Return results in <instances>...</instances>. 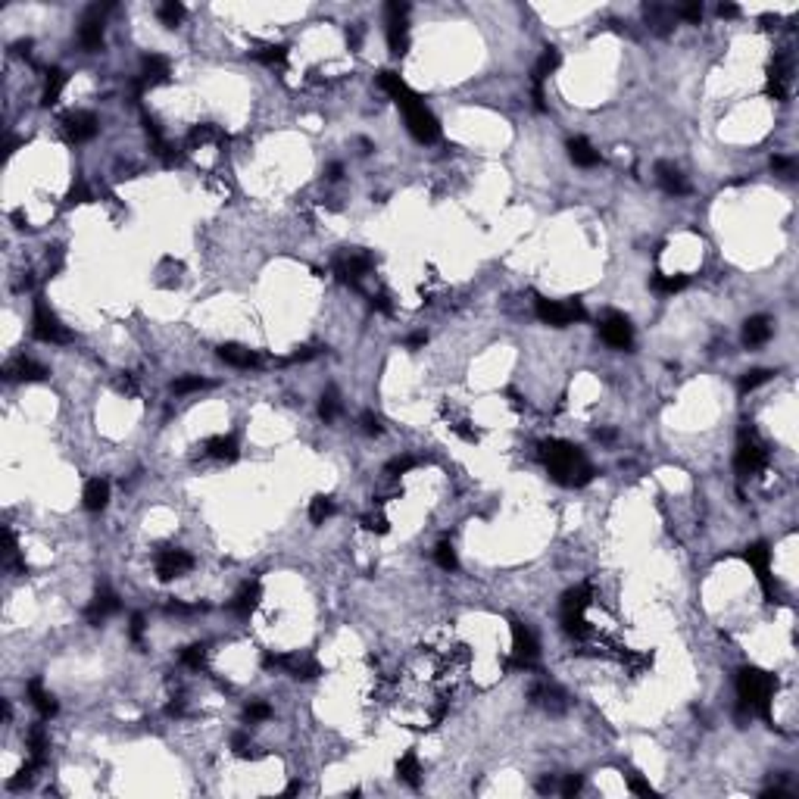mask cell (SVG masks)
<instances>
[{
	"instance_id": "6da1fadb",
	"label": "cell",
	"mask_w": 799,
	"mask_h": 799,
	"mask_svg": "<svg viewBox=\"0 0 799 799\" xmlns=\"http://www.w3.org/2000/svg\"><path fill=\"white\" fill-rule=\"evenodd\" d=\"M540 459L550 468L553 481L566 484V487H584L593 478V465L584 459V453L566 441H544L540 443Z\"/></svg>"
},
{
	"instance_id": "7a4b0ae2",
	"label": "cell",
	"mask_w": 799,
	"mask_h": 799,
	"mask_svg": "<svg viewBox=\"0 0 799 799\" xmlns=\"http://www.w3.org/2000/svg\"><path fill=\"white\" fill-rule=\"evenodd\" d=\"M778 680L771 675H765L762 668H740L737 675V696H740V709L756 712V715L768 718L771 722V696Z\"/></svg>"
},
{
	"instance_id": "3957f363",
	"label": "cell",
	"mask_w": 799,
	"mask_h": 799,
	"mask_svg": "<svg viewBox=\"0 0 799 799\" xmlns=\"http://www.w3.org/2000/svg\"><path fill=\"white\" fill-rule=\"evenodd\" d=\"M397 106L403 109L406 128H409V135L419 140V144H434V140L441 138V125H437V119L431 116V109L425 106V100H421L415 91H409L406 97H400Z\"/></svg>"
},
{
	"instance_id": "277c9868",
	"label": "cell",
	"mask_w": 799,
	"mask_h": 799,
	"mask_svg": "<svg viewBox=\"0 0 799 799\" xmlns=\"http://www.w3.org/2000/svg\"><path fill=\"white\" fill-rule=\"evenodd\" d=\"M31 334H35L38 341H44V343H69V341H72V331H69V328L57 319V312L47 307V303H41V300L35 303V316H31Z\"/></svg>"
},
{
	"instance_id": "5b68a950",
	"label": "cell",
	"mask_w": 799,
	"mask_h": 799,
	"mask_svg": "<svg viewBox=\"0 0 799 799\" xmlns=\"http://www.w3.org/2000/svg\"><path fill=\"white\" fill-rule=\"evenodd\" d=\"M537 316H540V322H546V325L566 328L571 322H584L587 309L578 300H544V297H540V300H537Z\"/></svg>"
},
{
	"instance_id": "8992f818",
	"label": "cell",
	"mask_w": 799,
	"mask_h": 799,
	"mask_svg": "<svg viewBox=\"0 0 799 799\" xmlns=\"http://www.w3.org/2000/svg\"><path fill=\"white\" fill-rule=\"evenodd\" d=\"M765 462H768V453H765V446L759 443V437L753 434V431H743V441H740V450H737V459H734V468H737L740 478H749V475H759L765 468Z\"/></svg>"
},
{
	"instance_id": "52a82bcc",
	"label": "cell",
	"mask_w": 799,
	"mask_h": 799,
	"mask_svg": "<svg viewBox=\"0 0 799 799\" xmlns=\"http://www.w3.org/2000/svg\"><path fill=\"white\" fill-rule=\"evenodd\" d=\"M600 338L609 343V347L615 350H631L634 343V328L628 322V316L624 312H606V316L600 319Z\"/></svg>"
},
{
	"instance_id": "ba28073f",
	"label": "cell",
	"mask_w": 799,
	"mask_h": 799,
	"mask_svg": "<svg viewBox=\"0 0 799 799\" xmlns=\"http://www.w3.org/2000/svg\"><path fill=\"white\" fill-rule=\"evenodd\" d=\"M385 13H387V47L394 57H403L406 47H409V31H406V13H409V6L387 4Z\"/></svg>"
},
{
	"instance_id": "9c48e42d",
	"label": "cell",
	"mask_w": 799,
	"mask_h": 799,
	"mask_svg": "<svg viewBox=\"0 0 799 799\" xmlns=\"http://www.w3.org/2000/svg\"><path fill=\"white\" fill-rule=\"evenodd\" d=\"M746 562L756 568L759 584H762V590H765V600L774 602L778 600V590H774V581H771V550H768V544L759 540V544L746 546Z\"/></svg>"
},
{
	"instance_id": "30bf717a",
	"label": "cell",
	"mask_w": 799,
	"mask_h": 799,
	"mask_svg": "<svg viewBox=\"0 0 799 799\" xmlns=\"http://www.w3.org/2000/svg\"><path fill=\"white\" fill-rule=\"evenodd\" d=\"M512 653H515L512 659L515 668H531L537 662V637L522 622H512Z\"/></svg>"
},
{
	"instance_id": "8fae6325",
	"label": "cell",
	"mask_w": 799,
	"mask_h": 799,
	"mask_svg": "<svg viewBox=\"0 0 799 799\" xmlns=\"http://www.w3.org/2000/svg\"><path fill=\"white\" fill-rule=\"evenodd\" d=\"M104 13H106V6H88L84 19H82V28H78V44L91 53L104 47Z\"/></svg>"
},
{
	"instance_id": "7c38bea8",
	"label": "cell",
	"mask_w": 799,
	"mask_h": 799,
	"mask_svg": "<svg viewBox=\"0 0 799 799\" xmlns=\"http://www.w3.org/2000/svg\"><path fill=\"white\" fill-rule=\"evenodd\" d=\"M194 568V556L184 550H162L156 556V575L160 581H172V578H182L184 571Z\"/></svg>"
},
{
	"instance_id": "4fadbf2b",
	"label": "cell",
	"mask_w": 799,
	"mask_h": 799,
	"mask_svg": "<svg viewBox=\"0 0 799 799\" xmlns=\"http://www.w3.org/2000/svg\"><path fill=\"white\" fill-rule=\"evenodd\" d=\"M372 256L369 253H347V256H341L338 263H334V272H338V278L343 281V285H350V287H356L359 285V278L365 275V272H372Z\"/></svg>"
},
{
	"instance_id": "5bb4252c",
	"label": "cell",
	"mask_w": 799,
	"mask_h": 799,
	"mask_svg": "<svg viewBox=\"0 0 799 799\" xmlns=\"http://www.w3.org/2000/svg\"><path fill=\"white\" fill-rule=\"evenodd\" d=\"M62 128H66L69 140L82 144V140H91L94 135H97V116L88 113V109H75V113H69L66 119H62Z\"/></svg>"
},
{
	"instance_id": "9a60e30c",
	"label": "cell",
	"mask_w": 799,
	"mask_h": 799,
	"mask_svg": "<svg viewBox=\"0 0 799 799\" xmlns=\"http://www.w3.org/2000/svg\"><path fill=\"white\" fill-rule=\"evenodd\" d=\"M219 359L234 365V369H260V363H263L253 350L241 347V343H222V347H219Z\"/></svg>"
},
{
	"instance_id": "2e32d148",
	"label": "cell",
	"mask_w": 799,
	"mask_h": 799,
	"mask_svg": "<svg viewBox=\"0 0 799 799\" xmlns=\"http://www.w3.org/2000/svg\"><path fill=\"white\" fill-rule=\"evenodd\" d=\"M4 378L6 381H44L47 369L38 363H31V359H26V356H19V359H13V363L4 365Z\"/></svg>"
},
{
	"instance_id": "e0dca14e",
	"label": "cell",
	"mask_w": 799,
	"mask_h": 799,
	"mask_svg": "<svg viewBox=\"0 0 799 799\" xmlns=\"http://www.w3.org/2000/svg\"><path fill=\"white\" fill-rule=\"evenodd\" d=\"M768 94L774 100H787L790 94V60L778 57L768 69Z\"/></svg>"
},
{
	"instance_id": "ac0fdd59",
	"label": "cell",
	"mask_w": 799,
	"mask_h": 799,
	"mask_svg": "<svg viewBox=\"0 0 799 799\" xmlns=\"http://www.w3.org/2000/svg\"><path fill=\"white\" fill-rule=\"evenodd\" d=\"M260 597H263L260 581H250V584H244L238 593H234V600L228 602V606H231V612H238L241 618H247V615H253L256 606H260Z\"/></svg>"
},
{
	"instance_id": "d6986e66",
	"label": "cell",
	"mask_w": 799,
	"mask_h": 799,
	"mask_svg": "<svg viewBox=\"0 0 799 799\" xmlns=\"http://www.w3.org/2000/svg\"><path fill=\"white\" fill-rule=\"evenodd\" d=\"M771 338V319L768 316H749L743 322V343L746 347H762Z\"/></svg>"
},
{
	"instance_id": "ffe728a7",
	"label": "cell",
	"mask_w": 799,
	"mask_h": 799,
	"mask_svg": "<svg viewBox=\"0 0 799 799\" xmlns=\"http://www.w3.org/2000/svg\"><path fill=\"white\" fill-rule=\"evenodd\" d=\"M656 178H659V184H662L665 194H675V197H680V194L690 191L687 178L680 175V169L671 166V162H659V166H656Z\"/></svg>"
},
{
	"instance_id": "44dd1931",
	"label": "cell",
	"mask_w": 799,
	"mask_h": 799,
	"mask_svg": "<svg viewBox=\"0 0 799 799\" xmlns=\"http://www.w3.org/2000/svg\"><path fill=\"white\" fill-rule=\"evenodd\" d=\"M82 503H84L88 512H100V509H106V503H109V484L104 481V478H94V481L84 484Z\"/></svg>"
},
{
	"instance_id": "7402d4cb",
	"label": "cell",
	"mask_w": 799,
	"mask_h": 799,
	"mask_svg": "<svg viewBox=\"0 0 799 799\" xmlns=\"http://www.w3.org/2000/svg\"><path fill=\"white\" fill-rule=\"evenodd\" d=\"M113 612H119V600H116V593L113 590H97V597H94V602L88 606V622L91 624H97V622H104L106 615H113Z\"/></svg>"
},
{
	"instance_id": "603a6c76",
	"label": "cell",
	"mask_w": 799,
	"mask_h": 799,
	"mask_svg": "<svg viewBox=\"0 0 799 799\" xmlns=\"http://www.w3.org/2000/svg\"><path fill=\"white\" fill-rule=\"evenodd\" d=\"M26 690H28V696H31V706L41 712V718H53V715H57V700H53V693L44 690V684H41L38 678L28 680Z\"/></svg>"
},
{
	"instance_id": "cb8c5ba5",
	"label": "cell",
	"mask_w": 799,
	"mask_h": 799,
	"mask_svg": "<svg viewBox=\"0 0 799 799\" xmlns=\"http://www.w3.org/2000/svg\"><path fill=\"white\" fill-rule=\"evenodd\" d=\"M169 78V60L160 57V53H150L144 57V66H140V82L144 84H160Z\"/></svg>"
},
{
	"instance_id": "d4e9b609",
	"label": "cell",
	"mask_w": 799,
	"mask_h": 799,
	"mask_svg": "<svg viewBox=\"0 0 799 799\" xmlns=\"http://www.w3.org/2000/svg\"><path fill=\"white\" fill-rule=\"evenodd\" d=\"M568 156H571V162H575V166H581V169H590V166H597V162H600V153L593 150L587 138H571L568 140Z\"/></svg>"
},
{
	"instance_id": "484cf974",
	"label": "cell",
	"mask_w": 799,
	"mask_h": 799,
	"mask_svg": "<svg viewBox=\"0 0 799 799\" xmlns=\"http://www.w3.org/2000/svg\"><path fill=\"white\" fill-rule=\"evenodd\" d=\"M587 606H590V587L581 584V587H575V590H568L566 597H562V618L581 615Z\"/></svg>"
},
{
	"instance_id": "4316f807",
	"label": "cell",
	"mask_w": 799,
	"mask_h": 799,
	"mask_svg": "<svg viewBox=\"0 0 799 799\" xmlns=\"http://www.w3.org/2000/svg\"><path fill=\"white\" fill-rule=\"evenodd\" d=\"M644 16H646L649 28L659 31V35H668L671 26H675V13H671L668 6H662V4H646V6H644Z\"/></svg>"
},
{
	"instance_id": "83f0119b",
	"label": "cell",
	"mask_w": 799,
	"mask_h": 799,
	"mask_svg": "<svg viewBox=\"0 0 799 799\" xmlns=\"http://www.w3.org/2000/svg\"><path fill=\"white\" fill-rule=\"evenodd\" d=\"M206 456H213L219 462H234L238 459V441L228 434H219V437H209L206 441Z\"/></svg>"
},
{
	"instance_id": "f1b7e54d",
	"label": "cell",
	"mask_w": 799,
	"mask_h": 799,
	"mask_svg": "<svg viewBox=\"0 0 799 799\" xmlns=\"http://www.w3.org/2000/svg\"><path fill=\"white\" fill-rule=\"evenodd\" d=\"M62 88H66V72L62 69H50L44 82V94H41V106H53L60 100Z\"/></svg>"
},
{
	"instance_id": "f546056e",
	"label": "cell",
	"mask_w": 799,
	"mask_h": 799,
	"mask_svg": "<svg viewBox=\"0 0 799 799\" xmlns=\"http://www.w3.org/2000/svg\"><path fill=\"white\" fill-rule=\"evenodd\" d=\"M397 778L403 781V784H409V787L421 784V768H419V759H415V753H406L397 762Z\"/></svg>"
},
{
	"instance_id": "4dcf8cb0",
	"label": "cell",
	"mask_w": 799,
	"mask_h": 799,
	"mask_svg": "<svg viewBox=\"0 0 799 799\" xmlns=\"http://www.w3.org/2000/svg\"><path fill=\"white\" fill-rule=\"evenodd\" d=\"M559 62H562L559 50H556V47H546V50L540 53L537 66H534V84H544V78H546V75H553L556 69H559Z\"/></svg>"
},
{
	"instance_id": "1f68e13d",
	"label": "cell",
	"mask_w": 799,
	"mask_h": 799,
	"mask_svg": "<svg viewBox=\"0 0 799 799\" xmlns=\"http://www.w3.org/2000/svg\"><path fill=\"white\" fill-rule=\"evenodd\" d=\"M378 88L385 94H390L394 100H400V97H406V94H409V84H406L397 72H390V69H385V72L378 75Z\"/></svg>"
},
{
	"instance_id": "d6a6232c",
	"label": "cell",
	"mask_w": 799,
	"mask_h": 799,
	"mask_svg": "<svg viewBox=\"0 0 799 799\" xmlns=\"http://www.w3.org/2000/svg\"><path fill=\"white\" fill-rule=\"evenodd\" d=\"M28 749H31V759L44 765V753H47V731L41 724H35L28 731Z\"/></svg>"
},
{
	"instance_id": "836d02e7",
	"label": "cell",
	"mask_w": 799,
	"mask_h": 799,
	"mask_svg": "<svg viewBox=\"0 0 799 799\" xmlns=\"http://www.w3.org/2000/svg\"><path fill=\"white\" fill-rule=\"evenodd\" d=\"M687 285H690V278H687V275H656L653 278V287H656V291H662V294H678V291H684Z\"/></svg>"
},
{
	"instance_id": "e575fe53",
	"label": "cell",
	"mask_w": 799,
	"mask_h": 799,
	"mask_svg": "<svg viewBox=\"0 0 799 799\" xmlns=\"http://www.w3.org/2000/svg\"><path fill=\"white\" fill-rule=\"evenodd\" d=\"M338 412H341V397H338V390H334V387H328L322 394V403H319V415H322L325 421H334V419H338Z\"/></svg>"
},
{
	"instance_id": "d590c367",
	"label": "cell",
	"mask_w": 799,
	"mask_h": 799,
	"mask_svg": "<svg viewBox=\"0 0 799 799\" xmlns=\"http://www.w3.org/2000/svg\"><path fill=\"white\" fill-rule=\"evenodd\" d=\"M253 57L260 60V62H265V66H285V60H287V47H275V44H269V47H260V50H256Z\"/></svg>"
},
{
	"instance_id": "8d00e7d4",
	"label": "cell",
	"mask_w": 799,
	"mask_h": 799,
	"mask_svg": "<svg viewBox=\"0 0 799 799\" xmlns=\"http://www.w3.org/2000/svg\"><path fill=\"white\" fill-rule=\"evenodd\" d=\"M434 562H437V566H441L443 571H456V568H459L456 553H453V546L446 544V540H441V544H437V550H434Z\"/></svg>"
},
{
	"instance_id": "74e56055",
	"label": "cell",
	"mask_w": 799,
	"mask_h": 799,
	"mask_svg": "<svg viewBox=\"0 0 799 799\" xmlns=\"http://www.w3.org/2000/svg\"><path fill=\"white\" fill-rule=\"evenodd\" d=\"M182 19H184V6H182V4H175V0H166V4L160 6V22H162V26L175 28Z\"/></svg>"
},
{
	"instance_id": "f35d334b",
	"label": "cell",
	"mask_w": 799,
	"mask_h": 799,
	"mask_svg": "<svg viewBox=\"0 0 799 799\" xmlns=\"http://www.w3.org/2000/svg\"><path fill=\"white\" fill-rule=\"evenodd\" d=\"M774 372H768V369H753V372H746L740 378V394H749V390H756V387H762L765 381L771 378Z\"/></svg>"
},
{
	"instance_id": "ab89813d",
	"label": "cell",
	"mask_w": 799,
	"mask_h": 799,
	"mask_svg": "<svg viewBox=\"0 0 799 799\" xmlns=\"http://www.w3.org/2000/svg\"><path fill=\"white\" fill-rule=\"evenodd\" d=\"M331 512H334V503H331L328 497H316V500H312V506H309V519H312V524H322Z\"/></svg>"
},
{
	"instance_id": "60d3db41",
	"label": "cell",
	"mask_w": 799,
	"mask_h": 799,
	"mask_svg": "<svg viewBox=\"0 0 799 799\" xmlns=\"http://www.w3.org/2000/svg\"><path fill=\"white\" fill-rule=\"evenodd\" d=\"M203 387H209V381H203V378H197V375H187V378H178L175 385H172V394H194V390H203Z\"/></svg>"
},
{
	"instance_id": "b9f144b4",
	"label": "cell",
	"mask_w": 799,
	"mask_h": 799,
	"mask_svg": "<svg viewBox=\"0 0 799 799\" xmlns=\"http://www.w3.org/2000/svg\"><path fill=\"white\" fill-rule=\"evenodd\" d=\"M213 138H219V140H225L222 135H219V131L213 128V125H200V128H194L191 135H187V144H206V140H213Z\"/></svg>"
},
{
	"instance_id": "7bdbcfd3",
	"label": "cell",
	"mask_w": 799,
	"mask_h": 799,
	"mask_svg": "<svg viewBox=\"0 0 799 799\" xmlns=\"http://www.w3.org/2000/svg\"><path fill=\"white\" fill-rule=\"evenodd\" d=\"M412 465H415V459H412V456H400V459H390V462H387L385 472H387L390 478H397V475H406Z\"/></svg>"
},
{
	"instance_id": "ee69618b",
	"label": "cell",
	"mask_w": 799,
	"mask_h": 799,
	"mask_svg": "<svg viewBox=\"0 0 799 799\" xmlns=\"http://www.w3.org/2000/svg\"><path fill=\"white\" fill-rule=\"evenodd\" d=\"M628 790H631V793H637V796H656V790L649 787L640 774H628Z\"/></svg>"
},
{
	"instance_id": "f6af8a7d",
	"label": "cell",
	"mask_w": 799,
	"mask_h": 799,
	"mask_svg": "<svg viewBox=\"0 0 799 799\" xmlns=\"http://www.w3.org/2000/svg\"><path fill=\"white\" fill-rule=\"evenodd\" d=\"M363 524H365V528H369V531H375V534H387V528H390V524H387V519H385V515H381V512H378V515H365V519H363Z\"/></svg>"
},
{
	"instance_id": "bcb514c9",
	"label": "cell",
	"mask_w": 799,
	"mask_h": 799,
	"mask_svg": "<svg viewBox=\"0 0 799 799\" xmlns=\"http://www.w3.org/2000/svg\"><path fill=\"white\" fill-rule=\"evenodd\" d=\"M269 715H272V709L265 706V702H253V706H247V722H265Z\"/></svg>"
},
{
	"instance_id": "7dc6e473",
	"label": "cell",
	"mask_w": 799,
	"mask_h": 799,
	"mask_svg": "<svg viewBox=\"0 0 799 799\" xmlns=\"http://www.w3.org/2000/svg\"><path fill=\"white\" fill-rule=\"evenodd\" d=\"M182 662L191 665V668H200L203 665V646H187L182 653Z\"/></svg>"
},
{
	"instance_id": "c3c4849f",
	"label": "cell",
	"mask_w": 799,
	"mask_h": 799,
	"mask_svg": "<svg viewBox=\"0 0 799 799\" xmlns=\"http://www.w3.org/2000/svg\"><path fill=\"white\" fill-rule=\"evenodd\" d=\"M363 431H365V434H381L385 425H381V419L375 412H363Z\"/></svg>"
},
{
	"instance_id": "681fc988",
	"label": "cell",
	"mask_w": 799,
	"mask_h": 799,
	"mask_svg": "<svg viewBox=\"0 0 799 799\" xmlns=\"http://www.w3.org/2000/svg\"><path fill=\"white\" fill-rule=\"evenodd\" d=\"M675 16H680V19H687V22H700L702 19V4H687V6H680Z\"/></svg>"
},
{
	"instance_id": "f907efd6",
	"label": "cell",
	"mask_w": 799,
	"mask_h": 799,
	"mask_svg": "<svg viewBox=\"0 0 799 799\" xmlns=\"http://www.w3.org/2000/svg\"><path fill=\"white\" fill-rule=\"evenodd\" d=\"M128 637L135 640V644H140V637H144V615L135 612L131 615V624H128Z\"/></svg>"
},
{
	"instance_id": "816d5d0a",
	"label": "cell",
	"mask_w": 799,
	"mask_h": 799,
	"mask_svg": "<svg viewBox=\"0 0 799 799\" xmlns=\"http://www.w3.org/2000/svg\"><path fill=\"white\" fill-rule=\"evenodd\" d=\"M581 774H568L566 778V784H562V796H575V793H581Z\"/></svg>"
},
{
	"instance_id": "f5cc1de1",
	"label": "cell",
	"mask_w": 799,
	"mask_h": 799,
	"mask_svg": "<svg viewBox=\"0 0 799 799\" xmlns=\"http://www.w3.org/2000/svg\"><path fill=\"white\" fill-rule=\"evenodd\" d=\"M88 200H91V194H88V184H84V182L72 184V191H69V203H88Z\"/></svg>"
},
{
	"instance_id": "db71d44e",
	"label": "cell",
	"mask_w": 799,
	"mask_h": 799,
	"mask_svg": "<svg viewBox=\"0 0 799 799\" xmlns=\"http://www.w3.org/2000/svg\"><path fill=\"white\" fill-rule=\"evenodd\" d=\"M231 746H234V753H238V756H250V740L244 737V734H234Z\"/></svg>"
},
{
	"instance_id": "11a10c76",
	"label": "cell",
	"mask_w": 799,
	"mask_h": 799,
	"mask_svg": "<svg viewBox=\"0 0 799 799\" xmlns=\"http://www.w3.org/2000/svg\"><path fill=\"white\" fill-rule=\"evenodd\" d=\"M771 169H778V172H793V160H790V156H774V160H771Z\"/></svg>"
},
{
	"instance_id": "9f6ffc18",
	"label": "cell",
	"mask_w": 799,
	"mask_h": 799,
	"mask_svg": "<svg viewBox=\"0 0 799 799\" xmlns=\"http://www.w3.org/2000/svg\"><path fill=\"white\" fill-rule=\"evenodd\" d=\"M718 16H722V19H737V16H740V6L722 4V6H718Z\"/></svg>"
},
{
	"instance_id": "6f0895ef",
	"label": "cell",
	"mask_w": 799,
	"mask_h": 799,
	"mask_svg": "<svg viewBox=\"0 0 799 799\" xmlns=\"http://www.w3.org/2000/svg\"><path fill=\"white\" fill-rule=\"evenodd\" d=\"M169 612H178V615H187V612H197V606H184V602H169Z\"/></svg>"
},
{
	"instance_id": "680465c9",
	"label": "cell",
	"mask_w": 799,
	"mask_h": 799,
	"mask_svg": "<svg viewBox=\"0 0 799 799\" xmlns=\"http://www.w3.org/2000/svg\"><path fill=\"white\" fill-rule=\"evenodd\" d=\"M325 175H328V182H338V178L343 175V166H341V162H331V166L325 169Z\"/></svg>"
},
{
	"instance_id": "91938a15",
	"label": "cell",
	"mask_w": 799,
	"mask_h": 799,
	"mask_svg": "<svg viewBox=\"0 0 799 799\" xmlns=\"http://www.w3.org/2000/svg\"><path fill=\"white\" fill-rule=\"evenodd\" d=\"M347 41H350V47L356 50V47L363 44V31H359V28H347Z\"/></svg>"
},
{
	"instance_id": "94428289",
	"label": "cell",
	"mask_w": 799,
	"mask_h": 799,
	"mask_svg": "<svg viewBox=\"0 0 799 799\" xmlns=\"http://www.w3.org/2000/svg\"><path fill=\"white\" fill-rule=\"evenodd\" d=\"M372 307H375V309H381V312H390V307H387V297H375Z\"/></svg>"
},
{
	"instance_id": "6125c7cd",
	"label": "cell",
	"mask_w": 799,
	"mask_h": 799,
	"mask_svg": "<svg viewBox=\"0 0 799 799\" xmlns=\"http://www.w3.org/2000/svg\"><path fill=\"white\" fill-rule=\"evenodd\" d=\"M553 787H556V781H553V778H544V781H540V784H537V790H540V793H550Z\"/></svg>"
},
{
	"instance_id": "be15d7a7",
	"label": "cell",
	"mask_w": 799,
	"mask_h": 799,
	"mask_svg": "<svg viewBox=\"0 0 799 799\" xmlns=\"http://www.w3.org/2000/svg\"><path fill=\"white\" fill-rule=\"evenodd\" d=\"M300 790H303V784H300V781H291V784H287V790H285V796H297V793H300Z\"/></svg>"
},
{
	"instance_id": "e7e4bbea",
	"label": "cell",
	"mask_w": 799,
	"mask_h": 799,
	"mask_svg": "<svg viewBox=\"0 0 799 799\" xmlns=\"http://www.w3.org/2000/svg\"><path fill=\"white\" fill-rule=\"evenodd\" d=\"M421 343H428V334H412L409 338V347H421Z\"/></svg>"
},
{
	"instance_id": "03108f58",
	"label": "cell",
	"mask_w": 799,
	"mask_h": 799,
	"mask_svg": "<svg viewBox=\"0 0 799 799\" xmlns=\"http://www.w3.org/2000/svg\"><path fill=\"white\" fill-rule=\"evenodd\" d=\"M31 50V41H19L16 44V53H28Z\"/></svg>"
}]
</instances>
